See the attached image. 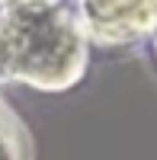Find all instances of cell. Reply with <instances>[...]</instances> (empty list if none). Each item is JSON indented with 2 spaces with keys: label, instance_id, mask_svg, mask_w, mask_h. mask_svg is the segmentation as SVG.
Segmentation results:
<instances>
[{
  "label": "cell",
  "instance_id": "1",
  "mask_svg": "<svg viewBox=\"0 0 157 160\" xmlns=\"http://www.w3.org/2000/svg\"><path fill=\"white\" fill-rule=\"evenodd\" d=\"M84 26L55 0H13L0 16V83L61 90L84 71Z\"/></svg>",
  "mask_w": 157,
  "mask_h": 160
},
{
  "label": "cell",
  "instance_id": "2",
  "mask_svg": "<svg viewBox=\"0 0 157 160\" xmlns=\"http://www.w3.org/2000/svg\"><path fill=\"white\" fill-rule=\"evenodd\" d=\"M157 22V0H80V26L99 42H128Z\"/></svg>",
  "mask_w": 157,
  "mask_h": 160
},
{
  "label": "cell",
  "instance_id": "3",
  "mask_svg": "<svg viewBox=\"0 0 157 160\" xmlns=\"http://www.w3.org/2000/svg\"><path fill=\"white\" fill-rule=\"evenodd\" d=\"M0 160H26V135L3 106H0Z\"/></svg>",
  "mask_w": 157,
  "mask_h": 160
},
{
  "label": "cell",
  "instance_id": "4",
  "mask_svg": "<svg viewBox=\"0 0 157 160\" xmlns=\"http://www.w3.org/2000/svg\"><path fill=\"white\" fill-rule=\"evenodd\" d=\"M154 26H157V22H154ZM154 51H157V32H154Z\"/></svg>",
  "mask_w": 157,
  "mask_h": 160
}]
</instances>
